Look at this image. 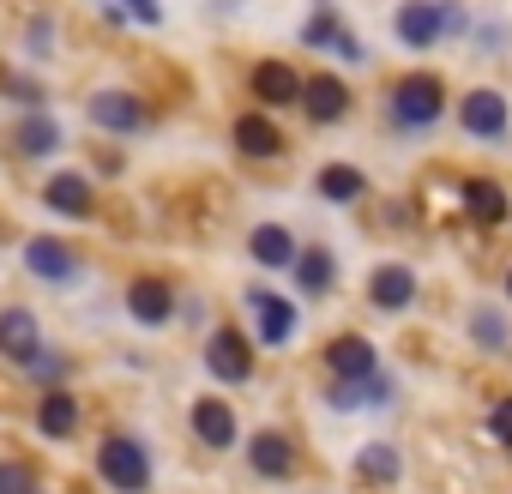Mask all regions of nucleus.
Returning a JSON list of instances; mask_svg holds the SVG:
<instances>
[{
	"label": "nucleus",
	"mask_w": 512,
	"mask_h": 494,
	"mask_svg": "<svg viewBox=\"0 0 512 494\" xmlns=\"http://www.w3.org/2000/svg\"><path fill=\"white\" fill-rule=\"evenodd\" d=\"M19 151H25V157H49V151H61V127H55V115L31 109V115L19 121Z\"/></svg>",
	"instance_id": "25"
},
{
	"label": "nucleus",
	"mask_w": 512,
	"mask_h": 494,
	"mask_svg": "<svg viewBox=\"0 0 512 494\" xmlns=\"http://www.w3.org/2000/svg\"><path fill=\"white\" fill-rule=\"evenodd\" d=\"M470 344L488 350V356H506V350H512V320H506L500 308L476 302V308H470Z\"/></svg>",
	"instance_id": "20"
},
{
	"label": "nucleus",
	"mask_w": 512,
	"mask_h": 494,
	"mask_svg": "<svg viewBox=\"0 0 512 494\" xmlns=\"http://www.w3.org/2000/svg\"><path fill=\"white\" fill-rule=\"evenodd\" d=\"M205 368L223 380V386H241L247 374H253V350H247V338L241 332H211V344H205Z\"/></svg>",
	"instance_id": "7"
},
{
	"label": "nucleus",
	"mask_w": 512,
	"mask_h": 494,
	"mask_svg": "<svg viewBox=\"0 0 512 494\" xmlns=\"http://www.w3.org/2000/svg\"><path fill=\"white\" fill-rule=\"evenodd\" d=\"M302 85H308V79H296V67H290V61H260V67H253V97H260L266 109L302 103Z\"/></svg>",
	"instance_id": "12"
},
{
	"label": "nucleus",
	"mask_w": 512,
	"mask_h": 494,
	"mask_svg": "<svg viewBox=\"0 0 512 494\" xmlns=\"http://www.w3.org/2000/svg\"><path fill=\"white\" fill-rule=\"evenodd\" d=\"M326 368H332V380H368V374H380V356H374V344L368 338H332L326 344Z\"/></svg>",
	"instance_id": "11"
},
{
	"label": "nucleus",
	"mask_w": 512,
	"mask_h": 494,
	"mask_svg": "<svg viewBox=\"0 0 512 494\" xmlns=\"http://www.w3.org/2000/svg\"><path fill=\"white\" fill-rule=\"evenodd\" d=\"M25 266H31V278H49V284H73L79 278V254L67 241H55V235H31L25 241Z\"/></svg>",
	"instance_id": "6"
},
{
	"label": "nucleus",
	"mask_w": 512,
	"mask_h": 494,
	"mask_svg": "<svg viewBox=\"0 0 512 494\" xmlns=\"http://www.w3.org/2000/svg\"><path fill=\"white\" fill-rule=\"evenodd\" d=\"M398 470H404V458H398L386 440H374V446H362V452H356V476H368V482H386V488H392V482H398Z\"/></svg>",
	"instance_id": "26"
},
{
	"label": "nucleus",
	"mask_w": 512,
	"mask_h": 494,
	"mask_svg": "<svg viewBox=\"0 0 512 494\" xmlns=\"http://www.w3.org/2000/svg\"><path fill=\"white\" fill-rule=\"evenodd\" d=\"M91 121H97L103 133H139V127H145V103H139L133 91H97V97H91Z\"/></svg>",
	"instance_id": "10"
},
{
	"label": "nucleus",
	"mask_w": 512,
	"mask_h": 494,
	"mask_svg": "<svg viewBox=\"0 0 512 494\" xmlns=\"http://www.w3.org/2000/svg\"><path fill=\"white\" fill-rule=\"evenodd\" d=\"M464 211H470L476 223H506L512 205H506V187H500V181H482V175H476V181H464Z\"/></svg>",
	"instance_id": "24"
},
{
	"label": "nucleus",
	"mask_w": 512,
	"mask_h": 494,
	"mask_svg": "<svg viewBox=\"0 0 512 494\" xmlns=\"http://www.w3.org/2000/svg\"><path fill=\"white\" fill-rule=\"evenodd\" d=\"M97 470H103V482L121 488V494H145V488H151V458H145V446H139L133 434H109L103 452H97Z\"/></svg>",
	"instance_id": "2"
},
{
	"label": "nucleus",
	"mask_w": 512,
	"mask_h": 494,
	"mask_svg": "<svg viewBox=\"0 0 512 494\" xmlns=\"http://www.w3.org/2000/svg\"><path fill=\"white\" fill-rule=\"evenodd\" d=\"M0 350H7L13 362H37L43 356V332H37L31 308H7V314H0Z\"/></svg>",
	"instance_id": "14"
},
{
	"label": "nucleus",
	"mask_w": 512,
	"mask_h": 494,
	"mask_svg": "<svg viewBox=\"0 0 512 494\" xmlns=\"http://www.w3.org/2000/svg\"><path fill=\"white\" fill-rule=\"evenodd\" d=\"M392 37L404 49H434L440 37H452L446 31V0H404L398 19H392Z\"/></svg>",
	"instance_id": "3"
},
{
	"label": "nucleus",
	"mask_w": 512,
	"mask_h": 494,
	"mask_svg": "<svg viewBox=\"0 0 512 494\" xmlns=\"http://www.w3.org/2000/svg\"><path fill=\"white\" fill-rule=\"evenodd\" d=\"M338 37H344V25H338V13H332V7H326L320 19H308V31H302V43H308V49H332Z\"/></svg>",
	"instance_id": "27"
},
{
	"label": "nucleus",
	"mask_w": 512,
	"mask_h": 494,
	"mask_svg": "<svg viewBox=\"0 0 512 494\" xmlns=\"http://www.w3.org/2000/svg\"><path fill=\"white\" fill-rule=\"evenodd\" d=\"M290 272H296V290H302V296H326V290L338 284V260H332V247H302Z\"/></svg>",
	"instance_id": "18"
},
{
	"label": "nucleus",
	"mask_w": 512,
	"mask_h": 494,
	"mask_svg": "<svg viewBox=\"0 0 512 494\" xmlns=\"http://www.w3.org/2000/svg\"><path fill=\"white\" fill-rule=\"evenodd\" d=\"M247 254L260 260V266H272V272H284V266H296L302 247H296V235H290L284 223H260V229L247 235Z\"/></svg>",
	"instance_id": "15"
},
{
	"label": "nucleus",
	"mask_w": 512,
	"mask_h": 494,
	"mask_svg": "<svg viewBox=\"0 0 512 494\" xmlns=\"http://www.w3.org/2000/svg\"><path fill=\"white\" fill-rule=\"evenodd\" d=\"M302 109H308L320 127H332V121L350 115V85H344L338 73H314V79L302 85Z\"/></svg>",
	"instance_id": "9"
},
{
	"label": "nucleus",
	"mask_w": 512,
	"mask_h": 494,
	"mask_svg": "<svg viewBox=\"0 0 512 494\" xmlns=\"http://www.w3.org/2000/svg\"><path fill=\"white\" fill-rule=\"evenodd\" d=\"M37 428L49 434V440H67L73 428H79V392H43V404H37Z\"/></svg>",
	"instance_id": "22"
},
{
	"label": "nucleus",
	"mask_w": 512,
	"mask_h": 494,
	"mask_svg": "<svg viewBox=\"0 0 512 494\" xmlns=\"http://www.w3.org/2000/svg\"><path fill=\"white\" fill-rule=\"evenodd\" d=\"M506 296H512V272H506Z\"/></svg>",
	"instance_id": "33"
},
{
	"label": "nucleus",
	"mask_w": 512,
	"mask_h": 494,
	"mask_svg": "<svg viewBox=\"0 0 512 494\" xmlns=\"http://www.w3.org/2000/svg\"><path fill=\"white\" fill-rule=\"evenodd\" d=\"M314 187H320V199H332V205H356V199L368 193V175L350 169V163H326Z\"/></svg>",
	"instance_id": "23"
},
{
	"label": "nucleus",
	"mask_w": 512,
	"mask_h": 494,
	"mask_svg": "<svg viewBox=\"0 0 512 494\" xmlns=\"http://www.w3.org/2000/svg\"><path fill=\"white\" fill-rule=\"evenodd\" d=\"M332 55H344V61H368V55H362V43H356V37H350V31H344V37H338V43H332Z\"/></svg>",
	"instance_id": "32"
},
{
	"label": "nucleus",
	"mask_w": 512,
	"mask_h": 494,
	"mask_svg": "<svg viewBox=\"0 0 512 494\" xmlns=\"http://www.w3.org/2000/svg\"><path fill=\"white\" fill-rule=\"evenodd\" d=\"M43 199H49V211H61V217H91V181H85L79 169H61V175H49Z\"/></svg>",
	"instance_id": "17"
},
{
	"label": "nucleus",
	"mask_w": 512,
	"mask_h": 494,
	"mask_svg": "<svg viewBox=\"0 0 512 494\" xmlns=\"http://www.w3.org/2000/svg\"><path fill=\"white\" fill-rule=\"evenodd\" d=\"M488 440H494V446H512V392H500V398L488 404Z\"/></svg>",
	"instance_id": "28"
},
{
	"label": "nucleus",
	"mask_w": 512,
	"mask_h": 494,
	"mask_svg": "<svg viewBox=\"0 0 512 494\" xmlns=\"http://www.w3.org/2000/svg\"><path fill=\"white\" fill-rule=\"evenodd\" d=\"M458 127H464L470 139L500 145V139L512 133V109H506V97H500V91H470V97L458 103Z\"/></svg>",
	"instance_id": "4"
},
{
	"label": "nucleus",
	"mask_w": 512,
	"mask_h": 494,
	"mask_svg": "<svg viewBox=\"0 0 512 494\" xmlns=\"http://www.w3.org/2000/svg\"><path fill=\"white\" fill-rule=\"evenodd\" d=\"M332 410H362L368 404V380H332Z\"/></svg>",
	"instance_id": "29"
},
{
	"label": "nucleus",
	"mask_w": 512,
	"mask_h": 494,
	"mask_svg": "<svg viewBox=\"0 0 512 494\" xmlns=\"http://www.w3.org/2000/svg\"><path fill=\"white\" fill-rule=\"evenodd\" d=\"M0 494H37L31 470H25V464H0Z\"/></svg>",
	"instance_id": "30"
},
{
	"label": "nucleus",
	"mask_w": 512,
	"mask_h": 494,
	"mask_svg": "<svg viewBox=\"0 0 512 494\" xmlns=\"http://www.w3.org/2000/svg\"><path fill=\"white\" fill-rule=\"evenodd\" d=\"M127 7H133V19H139V25H157V19H163L157 0H127Z\"/></svg>",
	"instance_id": "31"
},
{
	"label": "nucleus",
	"mask_w": 512,
	"mask_h": 494,
	"mask_svg": "<svg viewBox=\"0 0 512 494\" xmlns=\"http://www.w3.org/2000/svg\"><path fill=\"white\" fill-rule=\"evenodd\" d=\"M368 302H374L380 314H404V308L416 302V272H410V266H380V272L368 278Z\"/></svg>",
	"instance_id": "13"
},
{
	"label": "nucleus",
	"mask_w": 512,
	"mask_h": 494,
	"mask_svg": "<svg viewBox=\"0 0 512 494\" xmlns=\"http://www.w3.org/2000/svg\"><path fill=\"white\" fill-rule=\"evenodd\" d=\"M247 308H253V320H260V344H290V332H296V302L290 296H278V290H266V284H253L247 296H241Z\"/></svg>",
	"instance_id": "5"
},
{
	"label": "nucleus",
	"mask_w": 512,
	"mask_h": 494,
	"mask_svg": "<svg viewBox=\"0 0 512 494\" xmlns=\"http://www.w3.org/2000/svg\"><path fill=\"white\" fill-rule=\"evenodd\" d=\"M247 464L260 470V476H272V482H284L296 470V440L278 434V428H260V434L247 440Z\"/></svg>",
	"instance_id": "8"
},
{
	"label": "nucleus",
	"mask_w": 512,
	"mask_h": 494,
	"mask_svg": "<svg viewBox=\"0 0 512 494\" xmlns=\"http://www.w3.org/2000/svg\"><path fill=\"white\" fill-rule=\"evenodd\" d=\"M386 103H392V121L410 127V133L440 127V115H446V79L440 73H404Z\"/></svg>",
	"instance_id": "1"
},
{
	"label": "nucleus",
	"mask_w": 512,
	"mask_h": 494,
	"mask_svg": "<svg viewBox=\"0 0 512 494\" xmlns=\"http://www.w3.org/2000/svg\"><path fill=\"white\" fill-rule=\"evenodd\" d=\"M193 434H199L205 446H217V452L235 446V410H229L223 398H199V404H193Z\"/></svg>",
	"instance_id": "21"
},
{
	"label": "nucleus",
	"mask_w": 512,
	"mask_h": 494,
	"mask_svg": "<svg viewBox=\"0 0 512 494\" xmlns=\"http://www.w3.org/2000/svg\"><path fill=\"white\" fill-rule=\"evenodd\" d=\"M127 314H133L139 326H163V320L175 314V296H169V284H157V278H139V284L127 290Z\"/></svg>",
	"instance_id": "19"
},
{
	"label": "nucleus",
	"mask_w": 512,
	"mask_h": 494,
	"mask_svg": "<svg viewBox=\"0 0 512 494\" xmlns=\"http://www.w3.org/2000/svg\"><path fill=\"white\" fill-rule=\"evenodd\" d=\"M235 151H241V157H260V163L278 157V151H284L278 121H272V115H241V121H235Z\"/></svg>",
	"instance_id": "16"
}]
</instances>
